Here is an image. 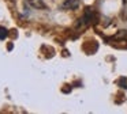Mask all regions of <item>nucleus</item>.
<instances>
[{"instance_id": "nucleus-4", "label": "nucleus", "mask_w": 127, "mask_h": 114, "mask_svg": "<svg viewBox=\"0 0 127 114\" xmlns=\"http://www.w3.org/2000/svg\"><path fill=\"white\" fill-rule=\"evenodd\" d=\"M7 34H8L7 29H4V27L0 26V39H4V38H7Z\"/></svg>"}, {"instance_id": "nucleus-1", "label": "nucleus", "mask_w": 127, "mask_h": 114, "mask_svg": "<svg viewBox=\"0 0 127 114\" xmlns=\"http://www.w3.org/2000/svg\"><path fill=\"white\" fill-rule=\"evenodd\" d=\"M79 3H81V0H66L62 4V8L63 10H75V8H78Z\"/></svg>"}, {"instance_id": "nucleus-5", "label": "nucleus", "mask_w": 127, "mask_h": 114, "mask_svg": "<svg viewBox=\"0 0 127 114\" xmlns=\"http://www.w3.org/2000/svg\"><path fill=\"white\" fill-rule=\"evenodd\" d=\"M119 84H120V87H123V88H127V83H126V79L122 77L120 80H119Z\"/></svg>"}, {"instance_id": "nucleus-3", "label": "nucleus", "mask_w": 127, "mask_h": 114, "mask_svg": "<svg viewBox=\"0 0 127 114\" xmlns=\"http://www.w3.org/2000/svg\"><path fill=\"white\" fill-rule=\"evenodd\" d=\"M26 1L29 3V4L32 5V7L34 8H38V10H41V8H45L47 5H45L44 0H26Z\"/></svg>"}, {"instance_id": "nucleus-2", "label": "nucleus", "mask_w": 127, "mask_h": 114, "mask_svg": "<svg viewBox=\"0 0 127 114\" xmlns=\"http://www.w3.org/2000/svg\"><path fill=\"white\" fill-rule=\"evenodd\" d=\"M93 19V14H92V11L90 10H88L85 12V15L82 16V18L79 19V23H78V26H86V24L89 23V22Z\"/></svg>"}]
</instances>
